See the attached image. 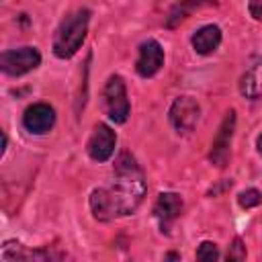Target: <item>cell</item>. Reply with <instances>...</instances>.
Wrapping results in <instances>:
<instances>
[{
	"instance_id": "cell-8",
	"label": "cell",
	"mask_w": 262,
	"mask_h": 262,
	"mask_svg": "<svg viewBox=\"0 0 262 262\" xmlns=\"http://www.w3.org/2000/svg\"><path fill=\"white\" fill-rule=\"evenodd\" d=\"M115 143H117L115 131H113L108 125L98 123V125L94 127V131H92L90 139H88L86 149H88V156H90L92 160H96V162H106V160L113 156V151H115Z\"/></svg>"
},
{
	"instance_id": "cell-17",
	"label": "cell",
	"mask_w": 262,
	"mask_h": 262,
	"mask_svg": "<svg viewBox=\"0 0 262 262\" xmlns=\"http://www.w3.org/2000/svg\"><path fill=\"white\" fill-rule=\"evenodd\" d=\"M227 258H229V260H244V258H246V246L242 244L239 237H235L233 244L229 246V250H227Z\"/></svg>"
},
{
	"instance_id": "cell-16",
	"label": "cell",
	"mask_w": 262,
	"mask_h": 262,
	"mask_svg": "<svg viewBox=\"0 0 262 262\" xmlns=\"http://www.w3.org/2000/svg\"><path fill=\"white\" fill-rule=\"evenodd\" d=\"M219 258V250L213 242H203L196 250V260H217Z\"/></svg>"
},
{
	"instance_id": "cell-15",
	"label": "cell",
	"mask_w": 262,
	"mask_h": 262,
	"mask_svg": "<svg viewBox=\"0 0 262 262\" xmlns=\"http://www.w3.org/2000/svg\"><path fill=\"white\" fill-rule=\"evenodd\" d=\"M260 201H262V196H260V192L256 188H248V190L239 192V196H237V203L244 209H252V207L260 205Z\"/></svg>"
},
{
	"instance_id": "cell-9",
	"label": "cell",
	"mask_w": 262,
	"mask_h": 262,
	"mask_svg": "<svg viewBox=\"0 0 262 262\" xmlns=\"http://www.w3.org/2000/svg\"><path fill=\"white\" fill-rule=\"evenodd\" d=\"M55 123V111L45 104V102H37V104H31L25 115H23V125L29 133L33 135H43L47 133Z\"/></svg>"
},
{
	"instance_id": "cell-11",
	"label": "cell",
	"mask_w": 262,
	"mask_h": 262,
	"mask_svg": "<svg viewBox=\"0 0 262 262\" xmlns=\"http://www.w3.org/2000/svg\"><path fill=\"white\" fill-rule=\"evenodd\" d=\"M239 92L250 100L262 98V57H256L239 78Z\"/></svg>"
},
{
	"instance_id": "cell-10",
	"label": "cell",
	"mask_w": 262,
	"mask_h": 262,
	"mask_svg": "<svg viewBox=\"0 0 262 262\" xmlns=\"http://www.w3.org/2000/svg\"><path fill=\"white\" fill-rule=\"evenodd\" d=\"M182 213V196L176 192H162L154 205V215L162 227V231H170L172 223Z\"/></svg>"
},
{
	"instance_id": "cell-7",
	"label": "cell",
	"mask_w": 262,
	"mask_h": 262,
	"mask_svg": "<svg viewBox=\"0 0 262 262\" xmlns=\"http://www.w3.org/2000/svg\"><path fill=\"white\" fill-rule=\"evenodd\" d=\"M164 66V49L158 41L147 39L139 45V53L135 59V70L139 76L143 78H151L154 74L160 72V68Z\"/></svg>"
},
{
	"instance_id": "cell-6",
	"label": "cell",
	"mask_w": 262,
	"mask_h": 262,
	"mask_svg": "<svg viewBox=\"0 0 262 262\" xmlns=\"http://www.w3.org/2000/svg\"><path fill=\"white\" fill-rule=\"evenodd\" d=\"M170 123L178 133H190L201 117V106L192 96H178L170 106Z\"/></svg>"
},
{
	"instance_id": "cell-2",
	"label": "cell",
	"mask_w": 262,
	"mask_h": 262,
	"mask_svg": "<svg viewBox=\"0 0 262 262\" xmlns=\"http://www.w3.org/2000/svg\"><path fill=\"white\" fill-rule=\"evenodd\" d=\"M88 23H90V10H86V8H78L72 14H68L55 31L53 53L61 59L72 57L86 39Z\"/></svg>"
},
{
	"instance_id": "cell-14",
	"label": "cell",
	"mask_w": 262,
	"mask_h": 262,
	"mask_svg": "<svg viewBox=\"0 0 262 262\" xmlns=\"http://www.w3.org/2000/svg\"><path fill=\"white\" fill-rule=\"evenodd\" d=\"M207 4H215V0H180L178 4H174V6H172V10H170V14H168L166 25H168L170 29H174L178 23H182L184 18H188L196 8L207 6Z\"/></svg>"
},
{
	"instance_id": "cell-5",
	"label": "cell",
	"mask_w": 262,
	"mask_h": 262,
	"mask_svg": "<svg viewBox=\"0 0 262 262\" xmlns=\"http://www.w3.org/2000/svg\"><path fill=\"white\" fill-rule=\"evenodd\" d=\"M41 63V53L35 47L6 49L0 55V68L8 76H23Z\"/></svg>"
},
{
	"instance_id": "cell-4",
	"label": "cell",
	"mask_w": 262,
	"mask_h": 262,
	"mask_svg": "<svg viewBox=\"0 0 262 262\" xmlns=\"http://www.w3.org/2000/svg\"><path fill=\"white\" fill-rule=\"evenodd\" d=\"M233 129H235V111H227L223 121H221V125H219V129H217V135L213 137L211 151H209V160L217 168H225L227 162H229Z\"/></svg>"
},
{
	"instance_id": "cell-18",
	"label": "cell",
	"mask_w": 262,
	"mask_h": 262,
	"mask_svg": "<svg viewBox=\"0 0 262 262\" xmlns=\"http://www.w3.org/2000/svg\"><path fill=\"white\" fill-rule=\"evenodd\" d=\"M248 10L256 20H262V0H250Z\"/></svg>"
},
{
	"instance_id": "cell-13",
	"label": "cell",
	"mask_w": 262,
	"mask_h": 262,
	"mask_svg": "<svg viewBox=\"0 0 262 262\" xmlns=\"http://www.w3.org/2000/svg\"><path fill=\"white\" fill-rule=\"evenodd\" d=\"M45 258H51L49 252H31V250H25L23 244L18 242H6L2 246V260L4 262H20V260H45Z\"/></svg>"
},
{
	"instance_id": "cell-1",
	"label": "cell",
	"mask_w": 262,
	"mask_h": 262,
	"mask_svg": "<svg viewBox=\"0 0 262 262\" xmlns=\"http://www.w3.org/2000/svg\"><path fill=\"white\" fill-rule=\"evenodd\" d=\"M145 196V178L133 156L123 151L115 164V180L108 188H96L90 194V209L98 221H111L131 215Z\"/></svg>"
},
{
	"instance_id": "cell-12",
	"label": "cell",
	"mask_w": 262,
	"mask_h": 262,
	"mask_svg": "<svg viewBox=\"0 0 262 262\" xmlns=\"http://www.w3.org/2000/svg\"><path fill=\"white\" fill-rule=\"evenodd\" d=\"M219 43H221V29L217 25H205L192 35V47L201 55L215 51Z\"/></svg>"
},
{
	"instance_id": "cell-3",
	"label": "cell",
	"mask_w": 262,
	"mask_h": 262,
	"mask_svg": "<svg viewBox=\"0 0 262 262\" xmlns=\"http://www.w3.org/2000/svg\"><path fill=\"white\" fill-rule=\"evenodd\" d=\"M102 106L111 121L125 123L129 117V98L121 76H111L102 88Z\"/></svg>"
},
{
	"instance_id": "cell-19",
	"label": "cell",
	"mask_w": 262,
	"mask_h": 262,
	"mask_svg": "<svg viewBox=\"0 0 262 262\" xmlns=\"http://www.w3.org/2000/svg\"><path fill=\"white\" fill-rule=\"evenodd\" d=\"M256 149H258V154H262V133L258 135V141H256Z\"/></svg>"
}]
</instances>
